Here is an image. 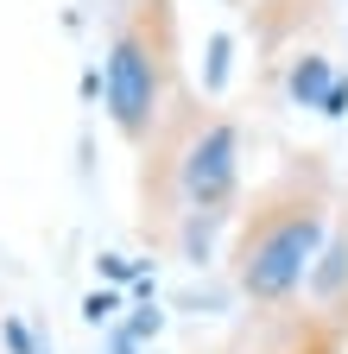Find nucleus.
Here are the masks:
<instances>
[{
	"label": "nucleus",
	"mask_w": 348,
	"mask_h": 354,
	"mask_svg": "<svg viewBox=\"0 0 348 354\" xmlns=\"http://www.w3.org/2000/svg\"><path fill=\"white\" fill-rule=\"evenodd\" d=\"M329 241V203L311 190H273L247 221H241V241H235V285L253 304H285Z\"/></svg>",
	"instance_id": "f257e3e1"
},
{
	"label": "nucleus",
	"mask_w": 348,
	"mask_h": 354,
	"mask_svg": "<svg viewBox=\"0 0 348 354\" xmlns=\"http://www.w3.org/2000/svg\"><path fill=\"white\" fill-rule=\"evenodd\" d=\"M165 82H171V0H140L108 38L102 64V102L127 146H146L165 120Z\"/></svg>",
	"instance_id": "f03ea898"
},
{
	"label": "nucleus",
	"mask_w": 348,
	"mask_h": 354,
	"mask_svg": "<svg viewBox=\"0 0 348 354\" xmlns=\"http://www.w3.org/2000/svg\"><path fill=\"white\" fill-rule=\"evenodd\" d=\"M178 196L190 215H228L241 196V127L203 120L178 152Z\"/></svg>",
	"instance_id": "7ed1b4c3"
},
{
	"label": "nucleus",
	"mask_w": 348,
	"mask_h": 354,
	"mask_svg": "<svg viewBox=\"0 0 348 354\" xmlns=\"http://www.w3.org/2000/svg\"><path fill=\"white\" fill-rule=\"evenodd\" d=\"M329 82H336V76H329V57H317V51H304V57L291 64V76H285V95H291L297 108H317Z\"/></svg>",
	"instance_id": "20e7f679"
},
{
	"label": "nucleus",
	"mask_w": 348,
	"mask_h": 354,
	"mask_svg": "<svg viewBox=\"0 0 348 354\" xmlns=\"http://www.w3.org/2000/svg\"><path fill=\"white\" fill-rule=\"evenodd\" d=\"M228 51H235L228 32H215V38H209V88H222V82H228Z\"/></svg>",
	"instance_id": "39448f33"
},
{
	"label": "nucleus",
	"mask_w": 348,
	"mask_h": 354,
	"mask_svg": "<svg viewBox=\"0 0 348 354\" xmlns=\"http://www.w3.org/2000/svg\"><path fill=\"white\" fill-rule=\"evenodd\" d=\"M114 310H120V291H89V297H82V317H89V323H108Z\"/></svg>",
	"instance_id": "423d86ee"
},
{
	"label": "nucleus",
	"mask_w": 348,
	"mask_h": 354,
	"mask_svg": "<svg viewBox=\"0 0 348 354\" xmlns=\"http://www.w3.org/2000/svg\"><path fill=\"white\" fill-rule=\"evenodd\" d=\"M0 335H7V348H13V354H38V342H32V329H26L19 317H7V323H0Z\"/></svg>",
	"instance_id": "0eeeda50"
},
{
	"label": "nucleus",
	"mask_w": 348,
	"mask_h": 354,
	"mask_svg": "<svg viewBox=\"0 0 348 354\" xmlns=\"http://www.w3.org/2000/svg\"><path fill=\"white\" fill-rule=\"evenodd\" d=\"M317 108H323V114H348V82H342V76L323 88V102H317Z\"/></svg>",
	"instance_id": "6e6552de"
},
{
	"label": "nucleus",
	"mask_w": 348,
	"mask_h": 354,
	"mask_svg": "<svg viewBox=\"0 0 348 354\" xmlns=\"http://www.w3.org/2000/svg\"><path fill=\"white\" fill-rule=\"evenodd\" d=\"M134 272V259H120V253H102V279H127Z\"/></svg>",
	"instance_id": "1a4fd4ad"
},
{
	"label": "nucleus",
	"mask_w": 348,
	"mask_h": 354,
	"mask_svg": "<svg viewBox=\"0 0 348 354\" xmlns=\"http://www.w3.org/2000/svg\"><path fill=\"white\" fill-rule=\"evenodd\" d=\"M114 354H134V342H120V348H114Z\"/></svg>",
	"instance_id": "9d476101"
}]
</instances>
